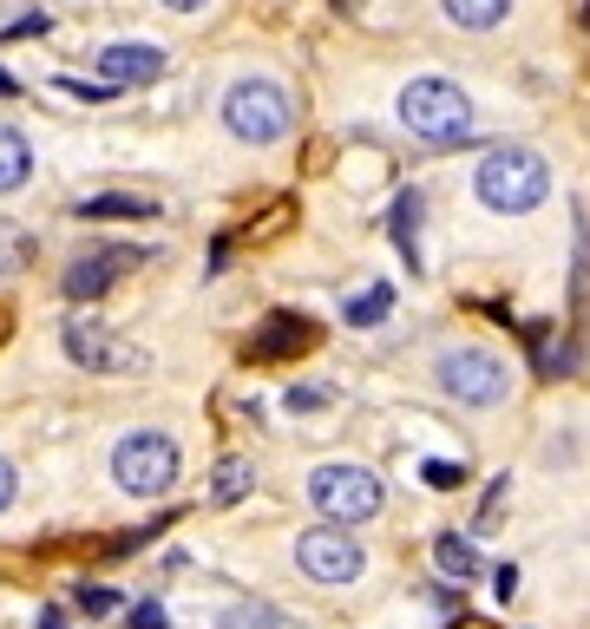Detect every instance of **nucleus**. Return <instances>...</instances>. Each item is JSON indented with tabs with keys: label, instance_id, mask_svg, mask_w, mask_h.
Listing matches in <instances>:
<instances>
[{
	"label": "nucleus",
	"instance_id": "nucleus-1",
	"mask_svg": "<svg viewBox=\"0 0 590 629\" xmlns=\"http://www.w3.org/2000/svg\"><path fill=\"white\" fill-rule=\"evenodd\" d=\"M472 197L492 210V216H531V210L551 197V164L531 144H499V151L479 158Z\"/></svg>",
	"mask_w": 590,
	"mask_h": 629
},
{
	"label": "nucleus",
	"instance_id": "nucleus-2",
	"mask_svg": "<svg viewBox=\"0 0 590 629\" xmlns=\"http://www.w3.org/2000/svg\"><path fill=\"white\" fill-rule=\"evenodd\" d=\"M289 125H295V99L283 79H263V72L230 79V92H223V132L236 144H276V139H289Z\"/></svg>",
	"mask_w": 590,
	"mask_h": 629
},
{
	"label": "nucleus",
	"instance_id": "nucleus-3",
	"mask_svg": "<svg viewBox=\"0 0 590 629\" xmlns=\"http://www.w3.org/2000/svg\"><path fill=\"white\" fill-rule=\"evenodd\" d=\"M394 112H400V125L414 132L420 144H459L472 132V99H466V85L459 79H407L400 85V99H394Z\"/></svg>",
	"mask_w": 590,
	"mask_h": 629
},
{
	"label": "nucleus",
	"instance_id": "nucleus-4",
	"mask_svg": "<svg viewBox=\"0 0 590 629\" xmlns=\"http://www.w3.org/2000/svg\"><path fill=\"white\" fill-rule=\"evenodd\" d=\"M434 381H440L446 400H459V407H472V414H486V407H499V400L512 394V367L492 348H440Z\"/></svg>",
	"mask_w": 590,
	"mask_h": 629
},
{
	"label": "nucleus",
	"instance_id": "nucleus-5",
	"mask_svg": "<svg viewBox=\"0 0 590 629\" xmlns=\"http://www.w3.org/2000/svg\"><path fill=\"white\" fill-rule=\"evenodd\" d=\"M308 498H315V511L328 518V525H368L380 518V479H374L368 466H315V479H308Z\"/></svg>",
	"mask_w": 590,
	"mask_h": 629
},
{
	"label": "nucleus",
	"instance_id": "nucleus-6",
	"mask_svg": "<svg viewBox=\"0 0 590 629\" xmlns=\"http://www.w3.org/2000/svg\"><path fill=\"white\" fill-rule=\"evenodd\" d=\"M112 479L132 491V498H157V491L177 486V439H164V433H125L119 446H112Z\"/></svg>",
	"mask_w": 590,
	"mask_h": 629
},
{
	"label": "nucleus",
	"instance_id": "nucleus-7",
	"mask_svg": "<svg viewBox=\"0 0 590 629\" xmlns=\"http://www.w3.org/2000/svg\"><path fill=\"white\" fill-rule=\"evenodd\" d=\"M295 570H302L308 584H355V577L368 570V551H362L342 525H315V531L295 538Z\"/></svg>",
	"mask_w": 590,
	"mask_h": 629
},
{
	"label": "nucleus",
	"instance_id": "nucleus-8",
	"mask_svg": "<svg viewBox=\"0 0 590 629\" xmlns=\"http://www.w3.org/2000/svg\"><path fill=\"white\" fill-rule=\"evenodd\" d=\"M67 354H73L79 367H92V374H139L145 367V348H132L125 335H112V328H99L85 315L67 322Z\"/></svg>",
	"mask_w": 590,
	"mask_h": 629
},
{
	"label": "nucleus",
	"instance_id": "nucleus-9",
	"mask_svg": "<svg viewBox=\"0 0 590 629\" xmlns=\"http://www.w3.org/2000/svg\"><path fill=\"white\" fill-rule=\"evenodd\" d=\"M132 263H139V250H125V243H112V250H99V256H79L73 270H67V302H99Z\"/></svg>",
	"mask_w": 590,
	"mask_h": 629
},
{
	"label": "nucleus",
	"instance_id": "nucleus-10",
	"mask_svg": "<svg viewBox=\"0 0 590 629\" xmlns=\"http://www.w3.org/2000/svg\"><path fill=\"white\" fill-rule=\"evenodd\" d=\"M157 72H164V53L145 47V40H119V47L99 53V79L105 85H151Z\"/></svg>",
	"mask_w": 590,
	"mask_h": 629
},
{
	"label": "nucleus",
	"instance_id": "nucleus-11",
	"mask_svg": "<svg viewBox=\"0 0 590 629\" xmlns=\"http://www.w3.org/2000/svg\"><path fill=\"white\" fill-rule=\"evenodd\" d=\"M315 342V328L302 315H269L256 335H250V361H283V354H302Z\"/></svg>",
	"mask_w": 590,
	"mask_h": 629
},
{
	"label": "nucleus",
	"instance_id": "nucleus-12",
	"mask_svg": "<svg viewBox=\"0 0 590 629\" xmlns=\"http://www.w3.org/2000/svg\"><path fill=\"white\" fill-rule=\"evenodd\" d=\"M440 13L459 33H492V27L512 13V0H440Z\"/></svg>",
	"mask_w": 590,
	"mask_h": 629
},
{
	"label": "nucleus",
	"instance_id": "nucleus-13",
	"mask_svg": "<svg viewBox=\"0 0 590 629\" xmlns=\"http://www.w3.org/2000/svg\"><path fill=\"white\" fill-rule=\"evenodd\" d=\"M27 171H33V151H27V139L0 125V191H20V184H27Z\"/></svg>",
	"mask_w": 590,
	"mask_h": 629
},
{
	"label": "nucleus",
	"instance_id": "nucleus-14",
	"mask_svg": "<svg viewBox=\"0 0 590 629\" xmlns=\"http://www.w3.org/2000/svg\"><path fill=\"white\" fill-rule=\"evenodd\" d=\"M73 216H157L151 197H125V191H105V197H79Z\"/></svg>",
	"mask_w": 590,
	"mask_h": 629
},
{
	"label": "nucleus",
	"instance_id": "nucleus-15",
	"mask_svg": "<svg viewBox=\"0 0 590 629\" xmlns=\"http://www.w3.org/2000/svg\"><path fill=\"white\" fill-rule=\"evenodd\" d=\"M434 558H440V570H446V577H459V584H472V577H479V551H472L459 531H440Z\"/></svg>",
	"mask_w": 590,
	"mask_h": 629
},
{
	"label": "nucleus",
	"instance_id": "nucleus-16",
	"mask_svg": "<svg viewBox=\"0 0 590 629\" xmlns=\"http://www.w3.org/2000/svg\"><path fill=\"white\" fill-rule=\"evenodd\" d=\"M256 486V473H250V459H236V453H223L217 459V479H211V498L217 505H236L243 491Z\"/></svg>",
	"mask_w": 590,
	"mask_h": 629
},
{
	"label": "nucleus",
	"instance_id": "nucleus-17",
	"mask_svg": "<svg viewBox=\"0 0 590 629\" xmlns=\"http://www.w3.org/2000/svg\"><path fill=\"white\" fill-rule=\"evenodd\" d=\"M387 308H394V288L374 282V288H362V295L348 302V322H355V328H374V322H387Z\"/></svg>",
	"mask_w": 590,
	"mask_h": 629
},
{
	"label": "nucleus",
	"instance_id": "nucleus-18",
	"mask_svg": "<svg viewBox=\"0 0 590 629\" xmlns=\"http://www.w3.org/2000/svg\"><path fill=\"white\" fill-rule=\"evenodd\" d=\"M27 256H33V236H27L20 223H7V216H0V276H20V270H27Z\"/></svg>",
	"mask_w": 590,
	"mask_h": 629
},
{
	"label": "nucleus",
	"instance_id": "nucleus-19",
	"mask_svg": "<svg viewBox=\"0 0 590 629\" xmlns=\"http://www.w3.org/2000/svg\"><path fill=\"white\" fill-rule=\"evenodd\" d=\"M506 498H512V479H492V486H486V498H479V511H472V531H499Z\"/></svg>",
	"mask_w": 590,
	"mask_h": 629
},
{
	"label": "nucleus",
	"instance_id": "nucleus-20",
	"mask_svg": "<svg viewBox=\"0 0 590 629\" xmlns=\"http://www.w3.org/2000/svg\"><path fill=\"white\" fill-rule=\"evenodd\" d=\"M414 230H420V197L407 191V197L394 204V243L407 250V263H414Z\"/></svg>",
	"mask_w": 590,
	"mask_h": 629
},
{
	"label": "nucleus",
	"instance_id": "nucleus-21",
	"mask_svg": "<svg viewBox=\"0 0 590 629\" xmlns=\"http://www.w3.org/2000/svg\"><path fill=\"white\" fill-rule=\"evenodd\" d=\"M217 629H283V623H276V610H269V603H243V610H230Z\"/></svg>",
	"mask_w": 590,
	"mask_h": 629
},
{
	"label": "nucleus",
	"instance_id": "nucleus-22",
	"mask_svg": "<svg viewBox=\"0 0 590 629\" xmlns=\"http://www.w3.org/2000/svg\"><path fill=\"white\" fill-rule=\"evenodd\" d=\"M79 610L105 617V610H119V597H112V590H99V584H85V590H79Z\"/></svg>",
	"mask_w": 590,
	"mask_h": 629
},
{
	"label": "nucleus",
	"instance_id": "nucleus-23",
	"mask_svg": "<svg viewBox=\"0 0 590 629\" xmlns=\"http://www.w3.org/2000/svg\"><path fill=\"white\" fill-rule=\"evenodd\" d=\"M459 479H466V466H452V459H434V466H427V486H459Z\"/></svg>",
	"mask_w": 590,
	"mask_h": 629
},
{
	"label": "nucleus",
	"instance_id": "nucleus-24",
	"mask_svg": "<svg viewBox=\"0 0 590 629\" xmlns=\"http://www.w3.org/2000/svg\"><path fill=\"white\" fill-rule=\"evenodd\" d=\"M125 623H132V629H164L171 617H164L157 603H132V617H125Z\"/></svg>",
	"mask_w": 590,
	"mask_h": 629
},
{
	"label": "nucleus",
	"instance_id": "nucleus-25",
	"mask_svg": "<svg viewBox=\"0 0 590 629\" xmlns=\"http://www.w3.org/2000/svg\"><path fill=\"white\" fill-rule=\"evenodd\" d=\"M60 92H73V99H112L105 79H99V85H85V79H60Z\"/></svg>",
	"mask_w": 590,
	"mask_h": 629
},
{
	"label": "nucleus",
	"instance_id": "nucleus-26",
	"mask_svg": "<svg viewBox=\"0 0 590 629\" xmlns=\"http://www.w3.org/2000/svg\"><path fill=\"white\" fill-rule=\"evenodd\" d=\"M289 407H295V414H315V407H322V394H315V387H289Z\"/></svg>",
	"mask_w": 590,
	"mask_h": 629
},
{
	"label": "nucleus",
	"instance_id": "nucleus-27",
	"mask_svg": "<svg viewBox=\"0 0 590 629\" xmlns=\"http://www.w3.org/2000/svg\"><path fill=\"white\" fill-rule=\"evenodd\" d=\"M13 491H20V479H13V459H0V511L13 505Z\"/></svg>",
	"mask_w": 590,
	"mask_h": 629
},
{
	"label": "nucleus",
	"instance_id": "nucleus-28",
	"mask_svg": "<svg viewBox=\"0 0 590 629\" xmlns=\"http://www.w3.org/2000/svg\"><path fill=\"white\" fill-rule=\"evenodd\" d=\"M171 13H197V7H211V0H164Z\"/></svg>",
	"mask_w": 590,
	"mask_h": 629
},
{
	"label": "nucleus",
	"instance_id": "nucleus-29",
	"mask_svg": "<svg viewBox=\"0 0 590 629\" xmlns=\"http://www.w3.org/2000/svg\"><path fill=\"white\" fill-rule=\"evenodd\" d=\"M33 629H67V617H53V610H47V617H40Z\"/></svg>",
	"mask_w": 590,
	"mask_h": 629
},
{
	"label": "nucleus",
	"instance_id": "nucleus-30",
	"mask_svg": "<svg viewBox=\"0 0 590 629\" xmlns=\"http://www.w3.org/2000/svg\"><path fill=\"white\" fill-rule=\"evenodd\" d=\"M0 99H13V79H7V72H0Z\"/></svg>",
	"mask_w": 590,
	"mask_h": 629
},
{
	"label": "nucleus",
	"instance_id": "nucleus-31",
	"mask_svg": "<svg viewBox=\"0 0 590 629\" xmlns=\"http://www.w3.org/2000/svg\"><path fill=\"white\" fill-rule=\"evenodd\" d=\"M452 629H492V623H452Z\"/></svg>",
	"mask_w": 590,
	"mask_h": 629
},
{
	"label": "nucleus",
	"instance_id": "nucleus-32",
	"mask_svg": "<svg viewBox=\"0 0 590 629\" xmlns=\"http://www.w3.org/2000/svg\"><path fill=\"white\" fill-rule=\"evenodd\" d=\"M584 20H590V7H584Z\"/></svg>",
	"mask_w": 590,
	"mask_h": 629
}]
</instances>
